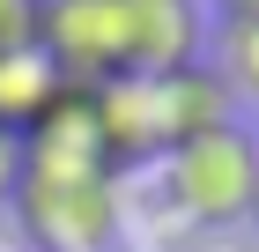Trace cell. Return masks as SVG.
I'll return each mask as SVG.
<instances>
[{"instance_id":"ba28073f","label":"cell","mask_w":259,"mask_h":252,"mask_svg":"<svg viewBox=\"0 0 259 252\" xmlns=\"http://www.w3.org/2000/svg\"><path fill=\"white\" fill-rule=\"evenodd\" d=\"M37 45V0H0V52Z\"/></svg>"},{"instance_id":"8992f818","label":"cell","mask_w":259,"mask_h":252,"mask_svg":"<svg viewBox=\"0 0 259 252\" xmlns=\"http://www.w3.org/2000/svg\"><path fill=\"white\" fill-rule=\"evenodd\" d=\"M52 97H60V75H52V59H45L37 45L0 52V126H8V134H30Z\"/></svg>"},{"instance_id":"9c48e42d","label":"cell","mask_w":259,"mask_h":252,"mask_svg":"<svg viewBox=\"0 0 259 252\" xmlns=\"http://www.w3.org/2000/svg\"><path fill=\"white\" fill-rule=\"evenodd\" d=\"M15 186H22V134L0 126V208L15 200Z\"/></svg>"},{"instance_id":"52a82bcc","label":"cell","mask_w":259,"mask_h":252,"mask_svg":"<svg viewBox=\"0 0 259 252\" xmlns=\"http://www.w3.org/2000/svg\"><path fill=\"white\" fill-rule=\"evenodd\" d=\"M215 75L230 82V97H252V104H259V22H222Z\"/></svg>"},{"instance_id":"30bf717a","label":"cell","mask_w":259,"mask_h":252,"mask_svg":"<svg viewBox=\"0 0 259 252\" xmlns=\"http://www.w3.org/2000/svg\"><path fill=\"white\" fill-rule=\"evenodd\" d=\"M222 22H259V0H215Z\"/></svg>"},{"instance_id":"7a4b0ae2","label":"cell","mask_w":259,"mask_h":252,"mask_svg":"<svg viewBox=\"0 0 259 252\" xmlns=\"http://www.w3.org/2000/svg\"><path fill=\"white\" fill-rule=\"evenodd\" d=\"M252 186H259V141L244 126H215V134L178 141L163 156V200L185 223H207V230L244 223L252 215Z\"/></svg>"},{"instance_id":"8fae6325","label":"cell","mask_w":259,"mask_h":252,"mask_svg":"<svg viewBox=\"0 0 259 252\" xmlns=\"http://www.w3.org/2000/svg\"><path fill=\"white\" fill-rule=\"evenodd\" d=\"M252 223H259V186H252Z\"/></svg>"},{"instance_id":"3957f363","label":"cell","mask_w":259,"mask_h":252,"mask_svg":"<svg viewBox=\"0 0 259 252\" xmlns=\"http://www.w3.org/2000/svg\"><path fill=\"white\" fill-rule=\"evenodd\" d=\"M89 126H97V156H104V171L119 178L134 171V163H163L170 156V126H163V97H156V82H97L89 89Z\"/></svg>"},{"instance_id":"277c9868","label":"cell","mask_w":259,"mask_h":252,"mask_svg":"<svg viewBox=\"0 0 259 252\" xmlns=\"http://www.w3.org/2000/svg\"><path fill=\"white\" fill-rule=\"evenodd\" d=\"M119 45H126V75L134 82L193 67V45H200L193 0H119Z\"/></svg>"},{"instance_id":"6da1fadb","label":"cell","mask_w":259,"mask_h":252,"mask_svg":"<svg viewBox=\"0 0 259 252\" xmlns=\"http://www.w3.org/2000/svg\"><path fill=\"white\" fill-rule=\"evenodd\" d=\"M8 208H15L30 252H111L119 245V186L104 163L22 156V186Z\"/></svg>"},{"instance_id":"5b68a950","label":"cell","mask_w":259,"mask_h":252,"mask_svg":"<svg viewBox=\"0 0 259 252\" xmlns=\"http://www.w3.org/2000/svg\"><path fill=\"white\" fill-rule=\"evenodd\" d=\"M156 97H163V126H170V149L178 141H200L215 126H237L230 119V82L215 67H178V75H156Z\"/></svg>"}]
</instances>
